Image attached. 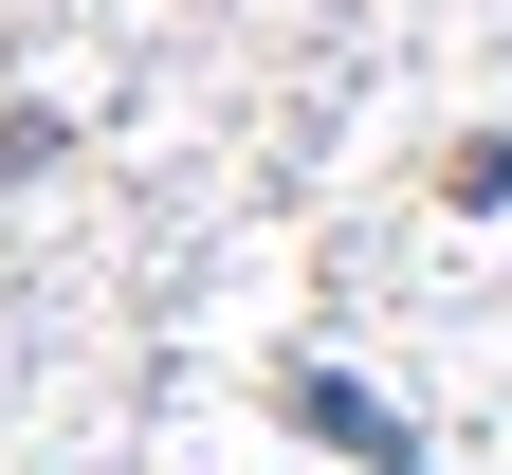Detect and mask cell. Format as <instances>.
Returning <instances> with one entry per match:
<instances>
[{
	"label": "cell",
	"instance_id": "1",
	"mask_svg": "<svg viewBox=\"0 0 512 475\" xmlns=\"http://www.w3.org/2000/svg\"><path fill=\"white\" fill-rule=\"evenodd\" d=\"M293 421H311V439H330L348 475H421V439H403V402H366L348 366H293Z\"/></svg>",
	"mask_w": 512,
	"mask_h": 475
},
{
	"label": "cell",
	"instance_id": "2",
	"mask_svg": "<svg viewBox=\"0 0 512 475\" xmlns=\"http://www.w3.org/2000/svg\"><path fill=\"white\" fill-rule=\"evenodd\" d=\"M55 147H74V128H55V110H0V183H37Z\"/></svg>",
	"mask_w": 512,
	"mask_h": 475
}]
</instances>
